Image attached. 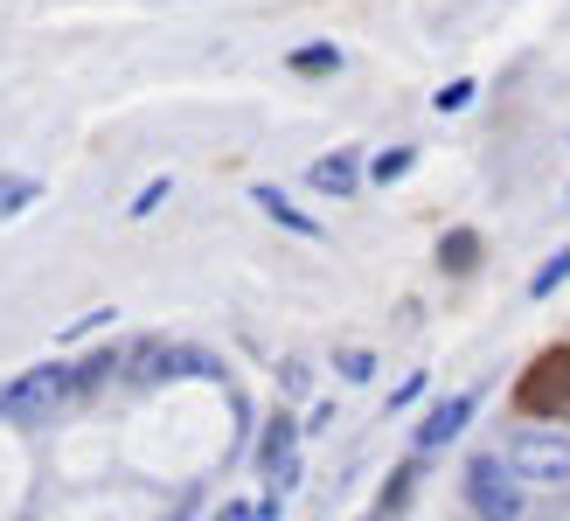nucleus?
<instances>
[{"label": "nucleus", "instance_id": "6", "mask_svg": "<svg viewBox=\"0 0 570 521\" xmlns=\"http://www.w3.org/2000/svg\"><path fill=\"white\" fill-rule=\"evenodd\" d=\"M321 195H355V181H362V167H355V154H327V160H313V174H306Z\"/></svg>", "mask_w": 570, "mask_h": 521}, {"label": "nucleus", "instance_id": "14", "mask_svg": "<svg viewBox=\"0 0 570 521\" xmlns=\"http://www.w3.org/2000/svg\"><path fill=\"white\" fill-rule=\"evenodd\" d=\"M473 91H480L473 77H452L445 91H439V111H466V105H473Z\"/></svg>", "mask_w": 570, "mask_h": 521}, {"label": "nucleus", "instance_id": "2", "mask_svg": "<svg viewBox=\"0 0 570 521\" xmlns=\"http://www.w3.org/2000/svg\"><path fill=\"white\" fill-rule=\"evenodd\" d=\"M508 466H515L529 486H550V494H563V486H570V431L522 424L515 445H508Z\"/></svg>", "mask_w": 570, "mask_h": 521}, {"label": "nucleus", "instance_id": "7", "mask_svg": "<svg viewBox=\"0 0 570 521\" xmlns=\"http://www.w3.org/2000/svg\"><path fill=\"white\" fill-rule=\"evenodd\" d=\"M250 201H258V209H265L272 223H285V229H299V237H321V223H313V216H299V209H293V201H285L278 188H250Z\"/></svg>", "mask_w": 570, "mask_h": 521}, {"label": "nucleus", "instance_id": "16", "mask_svg": "<svg viewBox=\"0 0 570 521\" xmlns=\"http://www.w3.org/2000/svg\"><path fill=\"white\" fill-rule=\"evenodd\" d=\"M167 195H175V188H167V174H160V181H147V188H139V195H132V216H154V209H160V201H167Z\"/></svg>", "mask_w": 570, "mask_h": 521}, {"label": "nucleus", "instance_id": "17", "mask_svg": "<svg viewBox=\"0 0 570 521\" xmlns=\"http://www.w3.org/2000/svg\"><path fill=\"white\" fill-rule=\"evenodd\" d=\"M216 521H265V514L250 508V501H230V508H216Z\"/></svg>", "mask_w": 570, "mask_h": 521}, {"label": "nucleus", "instance_id": "15", "mask_svg": "<svg viewBox=\"0 0 570 521\" xmlns=\"http://www.w3.org/2000/svg\"><path fill=\"white\" fill-rule=\"evenodd\" d=\"M341 375H348V383H368V375H376V355H368V347H348V355H341Z\"/></svg>", "mask_w": 570, "mask_h": 521}, {"label": "nucleus", "instance_id": "9", "mask_svg": "<svg viewBox=\"0 0 570 521\" xmlns=\"http://www.w3.org/2000/svg\"><path fill=\"white\" fill-rule=\"evenodd\" d=\"M111 368H119V355H111V347H105V355H83V362H70V403H77V396H91V390L105 383Z\"/></svg>", "mask_w": 570, "mask_h": 521}, {"label": "nucleus", "instance_id": "8", "mask_svg": "<svg viewBox=\"0 0 570 521\" xmlns=\"http://www.w3.org/2000/svg\"><path fill=\"white\" fill-rule=\"evenodd\" d=\"M285 70H299V77H334V70H341V49H334V42H306V49L285 56Z\"/></svg>", "mask_w": 570, "mask_h": 521}, {"label": "nucleus", "instance_id": "11", "mask_svg": "<svg viewBox=\"0 0 570 521\" xmlns=\"http://www.w3.org/2000/svg\"><path fill=\"white\" fill-rule=\"evenodd\" d=\"M439 257H445V272H473V257H480V237H473V229H452V237L439 244Z\"/></svg>", "mask_w": 570, "mask_h": 521}, {"label": "nucleus", "instance_id": "1", "mask_svg": "<svg viewBox=\"0 0 570 521\" xmlns=\"http://www.w3.org/2000/svg\"><path fill=\"white\" fill-rule=\"evenodd\" d=\"M70 403V362H36L14 383H0V424H42Z\"/></svg>", "mask_w": 570, "mask_h": 521}, {"label": "nucleus", "instance_id": "3", "mask_svg": "<svg viewBox=\"0 0 570 521\" xmlns=\"http://www.w3.org/2000/svg\"><path fill=\"white\" fill-rule=\"evenodd\" d=\"M466 501H473L480 521H515L522 514V473L508 466V459L480 452L473 466H466Z\"/></svg>", "mask_w": 570, "mask_h": 521}, {"label": "nucleus", "instance_id": "5", "mask_svg": "<svg viewBox=\"0 0 570 521\" xmlns=\"http://www.w3.org/2000/svg\"><path fill=\"white\" fill-rule=\"evenodd\" d=\"M293 445H299V424H293V417H272V424H265V439H258V466H265V480H278V486H293V480H299Z\"/></svg>", "mask_w": 570, "mask_h": 521}, {"label": "nucleus", "instance_id": "13", "mask_svg": "<svg viewBox=\"0 0 570 521\" xmlns=\"http://www.w3.org/2000/svg\"><path fill=\"white\" fill-rule=\"evenodd\" d=\"M36 201V181H0V216H21Z\"/></svg>", "mask_w": 570, "mask_h": 521}, {"label": "nucleus", "instance_id": "10", "mask_svg": "<svg viewBox=\"0 0 570 521\" xmlns=\"http://www.w3.org/2000/svg\"><path fill=\"white\" fill-rule=\"evenodd\" d=\"M411 167H417V154H411V147H390V154L368 160V181H376V188H383V181H404Z\"/></svg>", "mask_w": 570, "mask_h": 521}, {"label": "nucleus", "instance_id": "12", "mask_svg": "<svg viewBox=\"0 0 570 521\" xmlns=\"http://www.w3.org/2000/svg\"><path fill=\"white\" fill-rule=\"evenodd\" d=\"M563 278H570V250H557V257H550V265H543V272H535V278H529V299H550V293H557V285H563Z\"/></svg>", "mask_w": 570, "mask_h": 521}, {"label": "nucleus", "instance_id": "4", "mask_svg": "<svg viewBox=\"0 0 570 521\" xmlns=\"http://www.w3.org/2000/svg\"><path fill=\"white\" fill-rule=\"evenodd\" d=\"M473 411H480V390H460V396H445L439 411L417 424V452H439V445H452V439L466 431V417H473Z\"/></svg>", "mask_w": 570, "mask_h": 521}]
</instances>
